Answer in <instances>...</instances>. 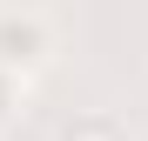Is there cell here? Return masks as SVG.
Here are the masks:
<instances>
[{"label":"cell","mask_w":148,"mask_h":141,"mask_svg":"<svg viewBox=\"0 0 148 141\" xmlns=\"http://www.w3.org/2000/svg\"><path fill=\"white\" fill-rule=\"evenodd\" d=\"M67 141H121V128H114V121H94V114H88V121H74V128H67Z\"/></svg>","instance_id":"cell-1"}]
</instances>
